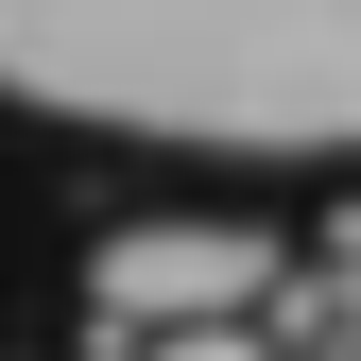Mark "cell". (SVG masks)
Instances as JSON below:
<instances>
[{
    "instance_id": "cell-1",
    "label": "cell",
    "mask_w": 361,
    "mask_h": 361,
    "mask_svg": "<svg viewBox=\"0 0 361 361\" xmlns=\"http://www.w3.org/2000/svg\"><path fill=\"white\" fill-rule=\"evenodd\" d=\"M0 104L86 138H361V0H0Z\"/></svg>"
},
{
    "instance_id": "cell-2",
    "label": "cell",
    "mask_w": 361,
    "mask_h": 361,
    "mask_svg": "<svg viewBox=\"0 0 361 361\" xmlns=\"http://www.w3.org/2000/svg\"><path fill=\"white\" fill-rule=\"evenodd\" d=\"M293 276L276 224H104L86 241V344L138 361V344H190V327H258Z\"/></svg>"
},
{
    "instance_id": "cell-3",
    "label": "cell",
    "mask_w": 361,
    "mask_h": 361,
    "mask_svg": "<svg viewBox=\"0 0 361 361\" xmlns=\"http://www.w3.org/2000/svg\"><path fill=\"white\" fill-rule=\"evenodd\" d=\"M138 361H276V327H190V344H138Z\"/></svg>"
}]
</instances>
